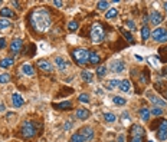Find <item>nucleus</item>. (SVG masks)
Returning <instances> with one entry per match:
<instances>
[{
  "instance_id": "1",
  "label": "nucleus",
  "mask_w": 167,
  "mask_h": 142,
  "mask_svg": "<svg viewBox=\"0 0 167 142\" xmlns=\"http://www.w3.org/2000/svg\"><path fill=\"white\" fill-rule=\"evenodd\" d=\"M29 22H30V26L36 32L45 33L51 29V26H52L51 13H49V10H46L43 7L35 9L30 13V16H29Z\"/></svg>"
},
{
  "instance_id": "2",
  "label": "nucleus",
  "mask_w": 167,
  "mask_h": 142,
  "mask_svg": "<svg viewBox=\"0 0 167 142\" xmlns=\"http://www.w3.org/2000/svg\"><path fill=\"white\" fill-rule=\"evenodd\" d=\"M91 40H92V43H101L105 38V32H104V27L101 23H94L92 25V29H91Z\"/></svg>"
},
{
  "instance_id": "3",
  "label": "nucleus",
  "mask_w": 167,
  "mask_h": 142,
  "mask_svg": "<svg viewBox=\"0 0 167 142\" xmlns=\"http://www.w3.org/2000/svg\"><path fill=\"white\" fill-rule=\"evenodd\" d=\"M72 58L75 59L78 65H87L90 59V50L87 49H75L72 50Z\"/></svg>"
},
{
  "instance_id": "4",
  "label": "nucleus",
  "mask_w": 167,
  "mask_h": 142,
  "mask_svg": "<svg viewBox=\"0 0 167 142\" xmlns=\"http://www.w3.org/2000/svg\"><path fill=\"white\" fill-rule=\"evenodd\" d=\"M20 132H22V136L30 139V138H33V136L36 135V126H35V123L30 122V121H25V122L22 123Z\"/></svg>"
},
{
  "instance_id": "5",
  "label": "nucleus",
  "mask_w": 167,
  "mask_h": 142,
  "mask_svg": "<svg viewBox=\"0 0 167 142\" xmlns=\"http://www.w3.org/2000/svg\"><path fill=\"white\" fill-rule=\"evenodd\" d=\"M151 38H153V40L159 42V43L167 42V29H164V27H157V29H154L153 33H151Z\"/></svg>"
},
{
  "instance_id": "6",
  "label": "nucleus",
  "mask_w": 167,
  "mask_h": 142,
  "mask_svg": "<svg viewBox=\"0 0 167 142\" xmlns=\"http://www.w3.org/2000/svg\"><path fill=\"white\" fill-rule=\"evenodd\" d=\"M147 98H148V101H150V102L153 103V105L159 106V108H166V106H167L166 99H161L160 96L154 95L153 92H147Z\"/></svg>"
},
{
  "instance_id": "7",
  "label": "nucleus",
  "mask_w": 167,
  "mask_h": 142,
  "mask_svg": "<svg viewBox=\"0 0 167 142\" xmlns=\"http://www.w3.org/2000/svg\"><path fill=\"white\" fill-rule=\"evenodd\" d=\"M78 134L82 136L85 141H90V139H92V136H94V129L91 128V126H85V128H82Z\"/></svg>"
},
{
  "instance_id": "8",
  "label": "nucleus",
  "mask_w": 167,
  "mask_h": 142,
  "mask_svg": "<svg viewBox=\"0 0 167 142\" xmlns=\"http://www.w3.org/2000/svg\"><path fill=\"white\" fill-rule=\"evenodd\" d=\"M109 69L114 72V73H121V72H124V69H125V65H124V62H121V60H115V62L111 63Z\"/></svg>"
},
{
  "instance_id": "9",
  "label": "nucleus",
  "mask_w": 167,
  "mask_h": 142,
  "mask_svg": "<svg viewBox=\"0 0 167 142\" xmlns=\"http://www.w3.org/2000/svg\"><path fill=\"white\" fill-rule=\"evenodd\" d=\"M148 17H150V22H151V25H160L161 22H163V16H161V13H159V12H151L150 13V16H148Z\"/></svg>"
},
{
  "instance_id": "10",
  "label": "nucleus",
  "mask_w": 167,
  "mask_h": 142,
  "mask_svg": "<svg viewBox=\"0 0 167 142\" xmlns=\"http://www.w3.org/2000/svg\"><path fill=\"white\" fill-rule=\"evenodd\" d=\"M22 46H23V42H22V39H13L12 43H10V50L13 53H19L20 49H22Z\"/></svg>"
},
{
  "instance_id": "11",
  "label": "nucleus",
  "mask_w": 167,
  "mask_h": 142,
  "mask_svg": "<svg viewBox=\"0 0 167 142\" xmlns=\"http://www.w3.org/2000/svg\"><path fill=\"white\" fill-rule=\"evenodd\" d=\"M38 66L42 69V71H45V72H52V71H53V66H52V63L49 62V60H45V59L39 60Z\"/></svg>"
},
{
  "instance_id": "12",
  "label": "nucleus",
  "mask_w": 167,
  "mask_h": 142,
  "mask_svg": "<svg viewBox=\"0 0 167 142\" xmlns=\"http://www.w3.org/2000/svg\"><path fill=\"white\" fill-rule=\"evenodd\" d=\"M130 134H131V136H144V129L140 126V125H133L131 126V129H130Z\"/></svg>"
},
{
  "instance_id": "13",
  "label": "nucleus",
  "mask_w": 167,
  "mask_h": 142,
  "mask_svg": "<svg viewBox=\"0 0 167 142\" xmlns=\"http://www.w3.org/2000/svg\"><path fill=\"white\" fill-rule=\"evenodd\" d=\"M53 108H56L59 110H69L72 109V102L65 101V102H61V103H53Z\"/></svg>"
},
{
  "instance_id": "14",
  "label": "nucleus",
  "mask_w": 167,
  "mask_h": 142,
  "mask_svg": "<svg viewBox=\"0 0 167 142\" xmlns=\"http://www.w3.org/2000/svg\"><path fill=\"white\" fill-rule=\"evenodd\" d=\"M12 102H13V106H14V108H20V106H23L25 101H23V98L20 96L19 93H13Z\"/></svg>"
},
{
  "instance_id": "15",
  "label": "nucleus",
  "mask_w": 167,
  "mask_h": 142,
  "mask_svg": "<svg viewBox=\"0 0 167 142\" xmlns=\"http://www.w3.org/2000/svg\"><path fill=\"white\" fill-rule=\"evenodd\" d=\"M0 16H2V19H16V14L10 10V9H7V7H5V9H2L0 10Z\"/></svg>"
},
{
  "instance_id": "16",
  "label": "nucleus",
  "mask_w": 167,
  "mask_h": 142,
  "mask_svg": "<svg viewBox=\"0 0 167 142\" xmlns=\"http://www.w3.org/2000/svg\"><path fill=\"white\" fill-rule=\"evenodd\" d=\"M77 118L79 121H87L88 118H90V110L82 108V109H78L77 110Z\"/></svg>"
},
{
  "instance_id": "17",
  "label": "nucleus",
  "mask_w": 167,
  "mask_h": 142,
  "mask_svg": "<svg viewBox=\"0 0 167 142\" xmlns=\"http://www.w3.org/2000/svg\"><path fill=\"white\" fill-rule=\"evenodd\" d=\"M55 63H56V66H58L59 71H65V69H66V66H68L66 60H65L64 58H61V56H56V59H55Z\"/></svg>"
},
{
  "instance_id": "18",
  "label": "nucleus",
  "mask_w": 167,
  "mask_h": 142,
  "mask_svg": "<svg viewBox=\"0 0 167 142\" xmlns=\"http://www.w3.org/2000/svg\"><path fill=\"white\" fill-rule=\"evenodd\" d=\"M140 116H141V121L148 122V121H150V116H151L150 109H148V108H141V109H140Z\"/></svg>"
},
{
  "instance_id": "19",
  "label": "nucleus",
  "mask_w": 167,
  "mask_h": 142,
  "mask_svg": "<svg viewBox=\"0 0 167 142\" xmlns=\"http://www.w3.org/2000/svg\"><path fill=\"white\" fill-rule=\"evenodd\" d=\"M99 55L96 53V52H90V59H88V63H92V65H98L99 63Z\"/></svg>"
},
{
  "instance_id": "20",
  "label": "nucleus",
  "mask_w": 167,
  "mask_h": 142,
  "mask_svg": "<svg viewBox=\"0 0 167 142\" xmlns=\"http://www.w3.org/2000/svg\"><path fill=\"white\" fill-rule=\"evenodd\" d=\"M22 72H23L25 75H27V76H33V75H35V71H33V68L29 63L22 65Z\"/></svg>"
},
{
  "instance_id": "21",
  "label": "nucleus",
  "mask_w": 167,
  "mask_h": 142,
  "mask_svg": "<svg viewBox=\"0 0 167 142\" xmlns=\"http://www.w3.org/2000/svg\"><path fill=\"white\" fill-rule=\"evenodd\" d=\"M130 89H131V83H130L128 79H124L120 82V90L121 92H130Z\"/></svg>"
},
{
  "instance_id": "22",
  "label": "nucleus",
  "mask_w": 167,
  "mask_h": 142,
  "mask_svg": "<svg viewBox=\"0 0 167 142\" xmlns=\"http://www.w3.org/2000/svg\"><path fill=\"white\" fill-rule=\"evenodd\" d=\"M151 36V32H150V27L147 25H144L141 27V39L143 40H148V38Z\"/></svg>"
},
{
  "instance_id": "23",
  "label": "nucleus",
  "mask_w": 167,
  "mask_h": 142,
  "mask_svg": "<svg viewBox=\"0 0 167 142\" xmlns=\"http://www.w3.org/2000/svg\"><path fill=\"white\" fill-rule=\"evenodd\" d=\"M157 132H167V119H161L157 126Z\"/></svg>"
},
{
  "instance_id": "24",
  "label": "nucleus",
  "mask_w": 167,
  "mask_h": 142,
  "mask_svg": "<svg viewBox=\"0 0 167 142\" xmlns=\"http://www.w3.org/2000/svg\"><path fill=\"white\" fill-rule=\"evenodd\" d=\"M120 82H121V80H118V79H112V80H109L108 83H107V89H108V90H112L114 88L120 86Z\"/></svg>"
},
{
  "instance_id": "25",
  "label": "nucleus",
  "mask_w": 167,
  "mask_h": 142,
  "mask_svg": "<svg viewBox=\"0 0 167 142\" xmlns=\"http://www.w3.org/2000/svg\"><path fill=\"white\" fill-rule=\"evenodd\" d=\"M13 63H14L13 59H3V60L0 62V68H5V69H6V68H10Z\"/></svg>"
},
{
  "instance_id": "26",
  "label": "nucleus",
  "mask_w": 167,
  "mask_h": 142,
  "mask_svg": "<svg viewBox=\"0 0 167 142\" xmlns=\"http://www.w3.org/2000/svg\"><path fill=\"white\" fill-rule=\"evenodd\" d=\"M108 6H109V2H105V0H101V2H98V3H96L98 10H107Z\"/></svg>"
},
{
  "instance_id": "27",
  "label": "nucleus",
  "mask_w": 167,
  "mask_h": 142,
  "mask_svg": "<svg viewBox=\"0 0 167 142\" xmlns=\"http://www.w3.org/2000/svg\"><path fill=\"white\" fill-rule=\"evenodd\" d=\"M81 76H82V79L85 82H91V80H92V73H91L90 71H82Z\"/></svg>"
},
{
  "instance_id": "28",
  "label": "nucleus",
  "mask_w": 167,
  "mask_h": 142,
  "mask_svg": "<svg viewBox=\"0 0 167 142\" xmlns=\"http://www.w3.org/2000/svg\"><path fill=\"white\" fill-rule=\"evenodd\" d=\"M112 102L115 103V105H118V106H124L127 101H125L124 98H121V96H114V98H112Z\"/></svg>"
},
{
  "instance_id": "29",
  "label": "nucleus",
  "mask_w": 167,
  "mask_h": 142,
  "mask_svg": "<svg viewBox=\"0 0 167 142\" xmlns=\"http://www.w3.org/2000/svg\"><path fill=\"white\" fill-rule=\"evenodd\" d=\"M96 75L99 77H104L107 75V66H98V69H96Z\"/></svg>"
},
{
  "instance_id": "30",
  "label": "nucleus",
  "mask_w": 167,
  "mask_h": 142,
  "mask_svg": "<svg viewBox=\"0 0 167 142\" xmlns=\"http://www.w3.org/2000/svg\"><path fill=\"white\" fill-rule=\"evenodd\" d=\"M117 14H118V10H117V9H109L108 12H107V14H105V17H107V19H114Z\"/></svg>"
},
{
  "instance_id": "31",
  "label": "nucleus",
  "mask_w": 167,
  "mask_h": 142,
  "mask_svg": "<svg viewBox=\"0 0 167 142\" xmlns=\"http://www.w3.org/2000/svg\"><path fill=\"white\" fill-rule=\"evenodd\" d=\"M68 30H69V32H77L78 30V22H75V20L69 22V23H68Z\"/></svg>"
},
{
  "instance_id": "32",
  "label": "nucleus",
  "mask_w": 167,
  "mask_h": 142,
  "mask_svg": "<svg viewBox=\"0 0 167 142\" xmlns=\"http://www.w3.org/2000/svg\"><path fill=\"white\" fill-rule=\"evenodd\" d=\"M10 22L7 19H0V30H3V29H9L10 27Z\"/></svg>"
},
{
  "instance_id": "33",
  "label": "nucleus",
  "mask_w": 167,
  "mask_h": 142,
  "mask_svg": "<svg viewBox=\"0 0 167 142\" xmlns=\"http://www.w3.org/2000/svg\"><path fill=\"white\" fill-rule=\"evenodd\" d=\"M104 119H105L107 122H114V121H115V115L111 113V112H107V113L104 115Z\"/></svg>"
},
{
  "instance_id": "34",
  "label": "nucleus",
  "mask_w": 167,
  "mask_h": 142,
  "mask_svg": "<svg viewBox=\"0 0 167 142\" xmlns=\"http://www.w3.org/2000/svg\"><path fill=\"white\" fill-rule=\"evenodd\" d=\"M71 142H85V139H84L79 134H74V135L71 136Z\"/></svg>"
},
{
  "instance_id": "35",
  "label": "nucleus",
  "mask_w": 167,
  "mask_h": 142,
  "mask_svg": "<svg viewBox=\"0 0 167 142\" xmlns=\"http://www.w3.org/2000/svg\"><path fill=\"white\" fill-rule=\"evenodd\" d=\"M150 113H151V115H154V116H160L161 113H163V109L159 108V106H154L153 109L150 110Z\"/></svg>"
},
{
  "instance_id": "36",
  "label": "nucleus",
  "mask_w": 167,
  "mask_h": 142,
  "mask_svg": "<svg viewBox=\"0 0 167 142\" xmlns=\"http://www.w3.org/2000/svg\"><path fill=\"white\" fill-rule=\"evenodd\" d=\"M10 80V75L9 73H2L0 75V83H7Z\"/></svg>"
},
{
  "instance_id": "37",
  "label": "nucleus",
  "mask_w": 167,
  "mask_h": 142,
  "mask_svg": "<svg viewBox=\"0 0 167 142\" xmlns=\"http://www.w3.org/2000/svg\"><path fill=\"white\" fill-rule=\"evenodd\" d=\"M79 102L88 103V102H90V96H88L87 93H81V95H79Z\"/></svg>"
},
{
  "instance_id": "38",
  "label": "nucleus",
  "mask_w": 167,
  "mask_h": 142,
  "mask_svg": "<svg viewBox=\"0 0 167 142\" xmlns=\"http://www.w3.org/2000/svg\"><path fill=\"white\" fill-rule=\"evenodd\" d=\"M148 63L151 65V66H157V65H159V59L156 58H153V56H151V58H148Z\"/></svg>"
},
{
  "instance_id": "39",
  "label": "nucleus",
  "mask_w": 167,
  "mask_h": 142,
  "mask_svg": "<svg viewBox=\"0 0 167 142\" xmlns=\"http://www.w3.org/2000/svg\"><path fill=\"white\" fill-rule=\"evenodd\" d=\"M157 138L160 141H166L167 139V132H157Z\"/></svg>"
},
{
  "instance_id": "40",
  "label": "nucleus",
  "mask_w": 167,
  "mask_h": 142,
  "mask_svg": "<svg viewBox=\"0 0 167 142\" xmlns=\"http://www.w3.org/2000/svg\"><path fill=\"white\" fill-rule=\"evenodd\" d=\"M130 142H144V136H133Z\"/></svg>"
},
{
  "instance_id": "41",
  "label": "nucleus",
  "mask_w": 167,
  "mask_h": 142,
  "mask_svg": "<svg viewBox=\"0 0 167 142\" xmlns=\"http://www.w3.org/2000/svg\"><path fill=\"white\" fill-rule=\"evenodd\" d=\"M121 32H122V35H124V36L127 38V40H130V42H133V40H134V39H133V36H131L128 32H125L124 29H121Z\"/></svg>"
},
{
  "instance_id": "42",
  "label": "nucleus",
  "mask_w": 167,
  "mask_h": 142,
  "mask_svg": "<svg viewBox=\"0 0 167 142\" xmlns=\"http://www.w3.org/2000/svg\"><path fill=\"white\" fill-rule=\"evenodd\" d=\"M127 26L130 27V30H135V23L133 20H127Z\"/></svg>"
},
{
  "instance_id": "43",
  "label": "nucleus",
  "mask_w": 167,
  "mask_h": 142,
  "mask_svg": "<svg viewBox=\"0 0 167 142\" xmlns=\"http://www.w3.org/2000/svg\"><path fill=\"white\" fill-rule=\"evenodd\" d=\"M7 45V42H6V39L5 38H0V49H5Z\"/></svg>"
},
{
  "instance_id": "44",
  "label": "nucleus",
  "mask_w": 167,
  "mask_h": 142,
  "mask_svg": "<svg viewBox=\"0 0 167 142\" xmlns=\"http://www.w3.org/2000/svg\"><path fill=\"white\" fill-rule=\"evenodd\" d=\"M71 128H72V122H71V121H68V122L64 125V129H65V131H69Z\"/></svg>"
},
{
  "instance_id": "45",
  "label": "nucleus",
  "mask_w": 167,
  "mask_h": 142,
  "mask_svg": "<svg viewBox=\"0 0 167 142\" xmlns=\"http://www.w3.org/2000/svg\"><path fill=\"white\" fill-rule=\"evenodd\" d=\"M53 5H55L56 7H62V6H64V2H59V0H55V2H53Z\"/></svg>"
},
{
  "instance_id": "46",
  "label": "nucleus",
  "mask_w": 167,
  "mask_h": 142,
  "mask_svg": "<svg viewBox=\"0 0 167 142\" xmlns=\"http://www.w3.org/2000/svg\"><path fill=\"white\" fill-rule=\"evenodd\" d=\"M118 142H125V136L122 135V134L118 136Z\"/></svg>"
},
{
  "instance_id": "47",
  "label": "nucleus",
  "mask_w": 167,
  "mask_h": 142,
  "mask_svg": "<svg viewBox=\"0 0 167 142\" xmlns=\"http://www.w3.org/2000/svg\"><path fill=\"white\" fill-rule=\"evenodd\" d=\"M12 5H13L14 7H20V6H19V2H14V0L12 2Z\"/></svg>"
},
{
  "instance_id": "48",
  "label": "nucleus",
  "mask_w": 167,
  "mask_h": 142,
  "mask_svg": "<svg viewBox=\"0 0 167 142\" xmlns=\"http://www.w3.org/2000/svg\"><path fill=\"white\" fill-rule=\"evenodd\" d=\"M5 109H6V106H5V105H2V103H0V112H5Z\"/></svg>"
},
{
  "instance_id": "49",
  "label": "nucleus",
  "mask_w": 167,
  "mask_h": 142,
  "mask_svg": "<svg viewBox=\"0 0 167 142\" xmlns=\"http://www.w3.org/2000/svg\"><path fill=\"white\" fill-rule=\"evenodd\" d=\"M163 75H166V76H167V68H166V69H163Z\"/></svg>"
},
{
  "instance_id": "50",
  "label": "nucleus",
  "mask_w": 167,
  "mask_h": 142,
  "mask_svg": "<svg viewBox=\"0 0 167 142\" xmlns=\"http://www.w3.org/2000/svg\"><path fill=\"white\" fill-rule=\"evenodd\" d=\"M164 9H166V12H167V2H164Z\"/></svg>"
},
{
  "instance_id": "51",
  "label": "nucleus",
  "mask_w": 167,
  "mask_h": 142,
  "mask_svg": "<svg viewBox=\"0 0 167 142\" xmlns=\"http://www.w3.org/2000/svg\"><path fill=\"white\" fill-rule=\"evenodd\" d=\"M0 5H2V2H0Z\"/></svg>"
}]
</instances>
